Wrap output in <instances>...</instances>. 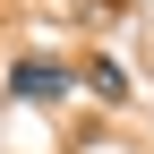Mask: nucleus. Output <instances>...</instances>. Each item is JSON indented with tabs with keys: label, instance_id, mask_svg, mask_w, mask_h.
I'll return each instance as SVG.
<instances>
[{
	"label": "nucleus",
	"instance_id": "1",
	"mask_svg": "<svg viewBox=\"0 0 154 154\" xmlns=\"http://www.w3.org/2000/svg\"><path fill=\"white\" fill-rule=\"evenodd\" d=\"M9 94H17V103H34V111H60L69 94H77V60H51V51H26V60L9 69Z\"/></svg>",
	"mask_w": 154,
	"mask_h": 154
},
{
	"label": "nucleus",
	"instance_id": "2",
	"mask_svg": "<svg viewBox=\"0 0 154 154\" xmlns=\"http://www.w3.org/2000/svg\"><path fill=\"white\" fill-rule=\"evenodd\" d=\"M77 86H86L94 103H128V94H137V77L111 60V51H94V60H77Z\"/></svg>",
	"mask_w": 154,
	"mask_h": 154
}]
</instances>
